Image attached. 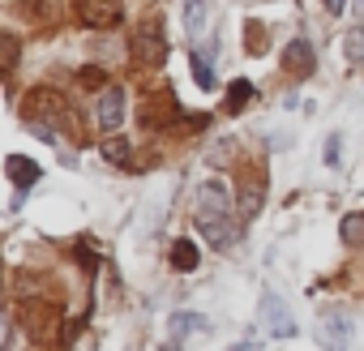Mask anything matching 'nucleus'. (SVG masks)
<instances>
[{"mask_svg":"<svg viewBox=\"0 0 364 351\" xmlns=\"http://www.w3.org/2000/svg\"><path fill=\"white\" fill-rule=\"evenodd\" d=\"M198 223H236V206L232 193L219 180H206L198 189Z\"/></svg>","mask_w":364,"mask_h":351,"instance_id":"1","label":"nucleus"},{"mask_svg":"<svg viewBox=\"0 0 364 351\" xmlns=\"http://www.w3.org/2000/svg\"><path fill=\"white\" fill-rule=\"evenodd\" d=\"M26 120H43L52 129H65V124L73 129V116H69V107L56 90H31L26 94Z\"/></svg>","mask_w":364,"mask_h":351,"instance_id":"2","label":"nucleus"},{"mask_svg":"<svg viewBox=\"0 0 364 351\" xmlns=\"http://www.w3.org/2000/svg\"><path fill=\"white\" fill-rule=\"evenodd\" d=\"M257 317H262V330L266 334H274V338H291L296 334V317L287 313V300L279 296V291H262V300H257Z\"/></svg>","mask_w":364,"mask_h":351,"instance_id":"3","label":"nucleus"},{"mask_svg":"<svg viewBox=\"0 0 364 351\" xmlns=\"http://www.w3.org/2000/svg\"><path fill=\"white\" fill-rule=\"evenodd\" d=\"M133 56H137V65H146V69H159V65L167 60V39H163V22H159V18H150V22L137 31Z\"/></svg>","mask_w":364,"mask_h":351,"instance_id":"4","label":"nucleus"},{"mask_svg":"<svg viewBox=\"0 0 364 351\" xmlns=\"http://www.w3.org/2000/svg\"><path fill=\"white\" fill-rule=\"evenodd\" d=\"M77 5V18L90 26V31H112V26H120V18H124V5L120 0H73Z\"/></svg>","mask_w":364,"mask_h":351,"instance_id":"5","label":"nucleus"},{"mask_svg":"<svg viewBox=\"0 0 364 351\" xmlns=\"http://www.w3.org/2000/svg\"><path fill=\"white\" fill-rule=\"evenodd\" d=\"M124 90L120 86H103V94H99V103H95V120H99V129L103 133H116L120 124H124Z\"/></svg>","mask_w":364,"mask_h":351,"instance_id":"6","label":"nucleus"},{"mask_svg":"<svg viewBox=\"0 0 364 351\" xmlns=\"http://www.w3.org/2000/svg\"><path fill=\"white\" fill-rule=\"evenodd\" d=\"M262 206H266V180H262V176H249V180H240V193H236V210H240V227H249V223H257V215H262Z\"/></svg>","mask_w":364,"mask_h":351,"instance_id":"7","label":"nucleus"},{"mask_svg":"<svg viewBox=\"0 0 364 351\" xmlns=\"http://www.w3.org/2000/svg\"><path fill=\"white\" fill-rule=\"evenodd\" d=\"M5 171H9V180H14L18 189H35V185L43 180V167H39L35 158H26V154H9V158H5Z\"/></svg>","mask_w":364,"mask_h":351,"instance_id":"8","label":"nucleus"},{"mask_svg":"<svg viewBox=\"0 0 364 351\" xmlns=\"http://www.w3.org/2000/svg\"><path fill=\"white\" fill-rule=\"evenodd\" d=\"M313 43L309 39H291L287 48H283V69L291 73V77H304V73H313Z\"/></svg>","mask_w":364,"mask_h":351,"instance_id":"9","label":"nucleus"},{"mask_svg":"<svg viewBox=\"0 0 364 351\" xmlns=\"http://www.w3.org/2000/svg\"><path fill=\"white\" fill-rule=\"evenodd\" d=\"M189 330H206V321H202V317H193V313H171L167 347H163V351H180V342H185V334H189Z\"/></svg>","mask_w":364,"mask_h":351,"instance_id":"10","label":"nucleus"},{"mask_svg":"<svg viewBox=\"0 0 364 351\" xmlns=\"http://www.w3.org/2000/svg\"><path fill=\"white\" fill-rule=\"evenodd\" d=\"M321 330H326V338H334V342H351L355 321H351L343 308H326V313H321Z\"/></svg>","mask_w":364,"mask_h":351,"instance_id":"11","label":"nucleus"},{"mask_svg":"<svg viewBox=\"0 0 364 351\" xmlns=\"http://www.w3.org/2000/svg\"><path fill=\"white\" fill-rule=\"evenodd\" d=\"M171 270H180V274L198 270V244L193 240H176L171 244Z\"/></svg>","mask_w":364,"mask_h":351,"instance_id":"12","label":"nucleus"},{"mask_svg":"<svg viewBox=\"0 0 364 351\" xmlns=\"http://www.w3.org/2000/svg\"><path fill=\"white\" fill-rule=\"evenodd\" d=\"M99 154H103L107 163H116V167H129V163H133V150H129L124 137H107V141H99Z\"/></svg>","mask_w":364,"mask_h":351,"instance_id":"13","label":"nucleus"},{"mask_svg":"<svg viewBox=\"0 0 364 351\" xmlns=\"http://www.w3.org/2000/svg\"><path fill=\"white\" fill-rule=\"evenodd\" d=\"M206 18H210V0H185V31L189 35H202Z\"/></svg>","mask_w":364,"mask_h":351,"instance_id":"14","label":"nucleus"},{"mask_svg":"<svg viewBox=\"0 0 364 351\" xmlns=\"http://www.w3.org/2000/svg\"><path fill=\"white\" fill-rule=\"evenodd\" d=\"M343 52H347V60H351L355 69H364V26H351V31H347Z\"/></svg>","mask_w":364,"mask_h":351,"instance_id":"15","label":"nucleus"},{"mask_svg":"<svg viewBox=\"0 0 364 351\" xmlns=\"http://www.w3.org/2000/svg\"><path fill=\"white\" fill-rule=\"evenodd\" d=\"M249 99H253V82H245V77H240V82H232V86H228V99H223V107H228V112H240Z\"/></svg>","mask_w":364,"mask_h":351,"instance_id":"16","label":"nucleus"},{"mask_svg":"<svg viewBox=\"0 0 364 351\" xmlns=\"http://www.w3.org/2000/svg\"><path fill=\"white\" fill-rule=\"evenodd\" d=\"M338 236H343V244H364V210L347 215L343 227H338Z\"/></svg>","mask_w":364,"mask_h":351,"instance_id":"17","label":"nucleus"},{"mask_svg":"<svg viewBox=\"0 0 364 351\" xmlns=\"http://www.w3.org/2000/svg\"><path fill=\"white\" fill-rule=\"evenodd\" d=\"M193 82H198L202 90H215V86H219V77H215V69H210V65H206L202 56H193Z\"/></svg>","mask_w":364,"mask_h":351,"instance_id":"18","label":"nucleus"},{"mask_svg":"<svg viewBox=\"0 0 364 351\" xmlns=\"http://www.w3.org/2000/svg\"><path fill=\"white\" fill-rule=\"evenodd\" d=\"M321 158H326V167H338V158H343V133H330V137H326Z\"/></svg>","mask_w":364,"mask_h":351,"instance_id":"19","label":"nucleus"},{"mask_svg":"<svg viewBox=\"0 0 364 351\" xmlns=\"http://www.w3.org/2000/svg\"><path fill=\"white\" fill-rule=\"evenodd\" d=\"M245 31H249V52L262 56V52H266V31H262V22H249Z\"/></svg>","mask_w":364,"mask_h":351,"instance_id":"20","label":"nucleus"},{"mask_svg":"<svg viewBox=\"0 0 364 351\" xmlns=\"http://www.w3.org/2000/svg\"><path fill=\"white\" fill-rule=\"evenodd\" d=\"M0 48H5V73L18 69V39L14 35H0Z\"/></svg>","mask_w":364,"mask_h":351,"instance_id":"21","label":"nucleus"},{"mask_svg":"<svg viewBox=\"0 0 364 351\" xmlns=\"http://www.w3.org/2000/svg\"><path fill=\"white\" fill-rule=\"evenodd\" d=\"M228 351H262V338H257V334H245V338H236Z\"/></svg>","mask_w":364,"mask_h":351,"instance_id":"22","label":"nucleus"},{"mask_svg":"<svg viewBox=\"0 0 364 351\" xmlns=\"http://www.w3.org/2000/svg\"><path fill=\"white\" fill-rule=\"evenodd\" d=\"M343 9H347V0H326V14H334V18H338Z\"/></svg>","mask_w":364,"mask_h":351,"instance_id":"23","label":"nucleus"},{"mask_svg":"<svg viewBox=\"0 0 364 351\" xmlns=\"http://www.w3.org/2000/svg\"><path fill=\"white\" fill-rule=\"evenodd\" d=\"M82 82H90V86H99L103 77H99V69H82Z\"/></svg>","mask_w":364,"mask_h":351,"instance_id":"24","label":"nucleus"},{"mask_svg":"<svg viewBox=\"0 0 364 351\" xmlns=\"http://www.w3.org/2000/svg\"><path fill=\"white\" fill-rule=\"evenodd\" d=\"M321 347H326V351H351L347 342H334V338H321Z\"/></svg>","mask_w":364,"mask_h":351,"instance_id":"25","label":"nucleus"},{"mask_svg":"<svg viewBox=\"0 0 364 351\" xmlns=\"http://www.w3.org/2000/svg\"><path fill=\"white\" fill-rule=\"evenodd\" d=\"M129 351H141V347H129Z\"/></svg>","mask_w":364,"mask_h":351,"instance_id":"26","label":"nucleus"}]
</instances>
